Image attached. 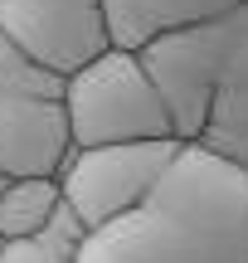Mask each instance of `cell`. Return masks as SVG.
<instances>
[{
  "label": "cell",
  "mask_w": 248,
  "mask_h": 263,
  "mask_svg": "<svg viewBox=\"0 0 248 263\" xmlns=\"http://www.w3.org/2000/svg\"><path fill=\"white\" fill-rule=\"evenodd\" d=\"M78 263H248V171L185 146L151 200L97 229Z\"/></svg>",
  "instance_id": "1"
},
{
  "label": "cell",
  "mask_w": 248,
  "mask_h": 263,
  "mask_svg": "<svg viewBox=\"0 0 248 263\" xmlns=\"http://www.w3.org/2000/svg\"><path fill=\"white\" fill-rule=\"evenodd\" d=\"M73 146H122V141H166L175 137L171 107L161 88L151 83L141 54L107 49L78 73H68L64 88Z\"/></svg>",
  "instance_id": "2"
},
{
  "label": "cell",
  "mask_w": 248,
  "mask_h": 263,
  "mask_svg": "<svg viewBox=\"0 0 248 263\" xmlns=\"http://www.w3.org/2000/svg\"><path fill=\"white\" fill-rule=\"evenodd\" d=\"M243 44H248V5L229 10L219 20H204V25L175 29V34L141 49V64L151 73V83L161 88L166 107H171V122H175V137L185 146H195L214 88H219L224 68L239 59Z\"/></svg>",
  "instance_id": "3"
},
{
  "label": "cell",
  "mask_w": 248,
  "mask_h": 263,
  "mask_svg": "<svg viewBox=\"0 0 248 263\" xmlns=\"http://www.w3.org/2000/svg\"><path fill=\"white\" fill-rule=\"evenodd\" d=\"M185 141H122V146H73V156L58 171V190L73 205V215L88 229H107L141 210L151 190L166 180V171L180 161Z\"/></svg>",
  "instance_id": "4"
},
{
  "label": "cell",
  "mask_w": 248,
  "mask_h": 263,
  "mask_svg": "<svg viewBox=\"0 0 248 263\" xmlns=\"http://www.w3.org/2000/svg\"><path fill=\"white\" fill-rule=\"evenodd\" d=\"M0 34L58 78L112 49L102 0H0Z\"/></svg>",
  "instance_id": "5"
},
{
  "label": "cell",
  "mask_w": 248,
  "mask_h": 263,
  "mask_svg": "<svg viewBox=\"0 0 248 263\" xmlns=\"http://www.w3.org/2000/svg\"><path fill=\"white\" fill-rule=\"evenodd\" d=\"M73 156L64 98H0V176L5 180H58Z\"/></svg>",
  "instance_id": "6"
},
{
  "label": "cell",
  "mask_w": 248,
  "mask_h": 263,
  "mask_svg": "<svg viewBox=\"0 0 248 263\" xmlns=\"http://www.w3.org/2000/svg\"><path fill=\"white\" fill-rule=\"evenodd\" d=\"M243 5L248 0H102L112 49H132V54H141L146 44L175 34V29L219 20V15L243 10Z\"/></svg>",
  "instance_id": "7"
},
{
  "label": "cell",
  "mask_w": 248,
  "mask_h": 263,
  "mask_svg": "<svg viewBox=\"0 0 248 263\" xmlns=\"http://www.w3.org/2000/svg\"><path fill=\"white\" fill-rule=\"evenodd\" d=\"M195 146H204V151H214V156H224V161H234V166L248 171V44L239 49V59L224 68Z\"/></svg>",
  "instance_id": "8"
},
{
  "label": "cell",
  "mask_w": 248,
  "mask_h": 263,
  "mask_svg": "<svg viewBox=\"0 0 248 263\" xmlns=\"http://www.w3.org/2000/svg\"><path fill=\"white\" fill-rule=\"evenodd\" d=\"M64 205L58 180H10L0 200V239H39Z\"/></svg>",
  "instance_id": "9"
},
{
  "label": "cell",
  "mask_w": 248,
  "mask_h": 263,
  "mask_svg": "<svg viewBox=\"0 0 248 263\" xmlns=\"http://www.w3.org/2000/svg\"><path fill=\"white\" fill-rule=\"evenodd\" d=\"M64 88L68 78H58L54 68H44L0 34V98H64Z\"/></svg>",
  "instance_id": "10"
},
{
  "label": "cell",
  "mask_w": 248,
  "mask_h": 263,
  "mask_svg": "<svg viewBox=\"0 0 248 263\" xmlns=\"http://www.w3.org/2000/svg\"><path fill=\"white\" fill-rule=\"evenodd\" d=\"M39 239H44V244H54L58 254H68V258L78 263V258H83V249H88V239H93V229H88L83 219L73 215V205L64 200V205H58V215L49 219V229H44Z\"/></svg>",
  "instance_id": "11"
},
{
  "label": "cell",
  "mask_w": 248,
  "mask_h": 263,
  "mask_svg": "<svg viewBox=\"0 0 248 263\" xmlns=\"http://www.w3.org/2000/svg\"><path fill=\"white\" fill-rule=\"evenodd\" d=\"M0 263H73V258L58 254V249L44 244V239H5Z\"/></svg>",
  "instance_id": "12"
},
{
  "label": "cell",
  "mask_w": 248,
  "mask_h": 263,
  "mask_svg": "<svg viewBox=\"0 0 248 263\" xmlns=\"http://www.w3.org/2000/svg\"><path fill=\"white\" fill-rule=\"evenodd\" d=\"M5 185H10V180H5V176H0V200H5Z\"/></svg>",
  "instance_id": "13"
},
{
  "label": "cell",
  "mask_w": 248,
  "mask_h": 263,
  "mask_svg": "<svg viewBox=\"0 0 248 263\" xmlns=\"http://www.w3.org/2000/svg\"><path fill=\"white\" fill-rule=\"evenodd\" d=\"M0 249H5V239H0Z\"/></svg>",
  "instance_id": "14"
}]
</instances>
